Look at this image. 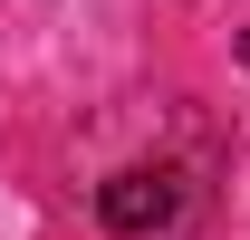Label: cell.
Masks as SVG:
<instances>
[{"instance_id":"obj_1","label":"cell","mask_w":250,"mask_h":240,"mask_svg":"<svg viewBox=\"0 0 250 240\" xmlns=\"http://www.w3.org/2000/svg\"><path fill=\"white\" fill-rule=\"evenodd\" d=\"M173 211H183V182L164 173V163H125V173H106V182H96V221H106L116 240L164 231Z\"/></svg>"},{"instance_id":"obj_2","label":"cell","mask_w":250,"mask_h":240,"mask_svg":"<svg viewBox=\"0 0 250 240\" xmlns=\"http://www.w3.org/2000/svg\"><path fill=\"white\" fill-rule=\"evenodd\" d=\"M241 58H250V39H241Z\"/></svg>"}]
</instances>
